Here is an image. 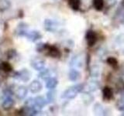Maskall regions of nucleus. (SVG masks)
Returning <instances> with one entry per match:
<instances>
[{
	"mask_svg": "<svg viewBox=\"0 0 124 116\" xmlns=\"http://www.w3.org/2000/svg\"><path fill=\"white\" fill-rule=\"evenodd\" d=\"M83 85L82 84H76L74 86L68 88L61 95L62 98L64 99H73L78 94V93L83 90Z\"/></svg>",
	"mask_w": 124,
	"mask_h": 116,
	"instance_id": "obj_1",
	"label": "nucleus"
},
{
	"mask_svg": "<svg viewBox=\"0 0 124 116\" xmlns=\"http://www.w3.org/2000/svg\"><path fill=\"white\" fill-rule=\"evenodd\" d=\"M15 77L23 81V82H27V81H29L30 80L31 73L30 72L28 69L24 68V69H22L21 71L16 73Z\"/></svg>",
	"mask_w": 124,
	"mask_h": 116,
	"instance_id": "obj_2",
	"label": "nucleus"
},
{
	"mask_svg": "<svg viewBox=\"0 0 124 116\" xmlns=\"http://www.w3.org/2000/svg\"><path fill=\"white\" fill-rule=\"evenodd\" d=\"M99 87V83L96 80H92L86 84L85 87H83V91L85 93H91L97 91Z\"/></svg>",
	"mask_w": 124,
	"mask_h": 116,
	"instance_id": "obj_3",
	"label": "nucleus"
},
{
	"mask_svg": "<svg viewBox=\"0 0 124 116\" xmlns=\"http://www.w3.org/2000/svg\"><path fill=\"white\" fill-rule=\"evenodd\" d=\"M28 29H29L28 25H27L26 22H19L17 25L15 32H16V34L19 36H26L27 33H28L29 32Z\"/></svg>",
	"mask_w": 124,
	"mask_h": 116,
	"instance_id": "obj_4",
	"label": "nucleus"
},
{
	"mask_svg": "<svg viewBox=\"0 0 124 116\" xmlns=\"http://www.w3.org/2000/svg\"><path fill=\"white\" fill-rule=\"evenodd\" d=\"M44 29L46 31L51 32V33L55 32L58 28L57 22L56 21L53 20V19H45L44 22Z\"/></svg>",
	"mask_w": 124,
	"mask_h": 116,
	"instance_id": "obj_5",
	"label": "nucleus"
},
{
	"mask_svg": "<svg viewBox=\"0 0 124 116\" xmlns=\"http://www.w3.org/2000/svg\"><path fill=\"white\" fill-rule=\"evenodd\" d=\"M44 50L46 52V54H47L48 56L51 57L57 58L61 57V52L59 51V50L54 46H49L47 44H46Z\"/></svg>",
	"mask_w": 124,
	"mask_h": 116,
	"instance_id": "obj_6",
	"label": "nucleus"
},
{
	"mask_svg": "<svg viewBox=\"0 0 124 116\" xmlns=\"http://www.w3.org/2000/svg\"><path fill=\"white\" fill-rule=\"evenodd\" d=\"M30 65L34 70L40 71L43 69H44V67H45V61L43 59H41V58L37 57L31 60Z\"/></svg>",
	"mask_w": 124,
	"mask_h": 116,
	"instance_id": "obj_7",
	"label": "nucleus"
},
{
	"mask_svg": "<svg viewBox=\"0 0 124 116\" xmlns=\"http://www.w3.org/2000/svg\"><path fill=\"white\" fill-rule=\"evenodd\" d=\"M16 97L19 99V100H23L24 99L27 93H28V89H27L25 86H19L16 88V90L14 91Z\"/></svg>",
	"mask_w": 124,
	"mask_h": 116,
	"instance_id": "obj_8",
	"label": "nucleus"
},
{
	"mask_svg": "<svg viewBox=\"0 0 124 116\" xmlns=\"http://www.w3.org/2000/svg\"><path fill=\"white\" fill-rule=\"evenodd\" d=\"M42 84L37 80H34L29 85V90L33 94H37L42 90Z\"/></svg>",
	"mask_w": 124,
	"mask_h": 116,
	"instance_id": "obj_9",
	"label": "nucleus"
},
{
	"mask_svg": "<svg viewBox=\"0 0 124 116\" xmlns=\"http://www.w3.org/2000/svg\"><path fill=\"white\" fill-rule=\"evenodd\" d=\"M83 64H84L83 58L80 55L75 56L71 59V62H70V65H71V67H77V68L82 67Z\"/></svg>",
	"mask_w": 124,
	"mask_h": 116,
	"instance_id": "obj_10",
	"label": "nucleus"
},
{
	"mask_svg": "<svg viewBox=\"0 0 124 116\" xmlns=\"http://www.w3.org/2000/svg\"><path fill=\"white\" fill-rule=\"evenodd\" d=\"M14 104H15L14 100L10 96H7L5 98V99L3 100V102L2 103V107L4 110L8 111L13 107Z\"/></svg>",
	"mask_w": 124,
	"mask_h": 116,
	"instance_id": "obj_11",
	"label": "nucleus"
},
{
	"mask_svg": "<svg viewBox=\"0 0 124 116\" xmlns=\"http://www.w3.org/2000/svg\"><path fill=\"white\" fill-rule=\"evenodd\" d=\"M85 38H86L87 44L89 46H92L97 41L96 34L95 33V32H93V31H91V30L87 32Z\"/></svg>",
	"mask_w": 124,
	"mask_h": 116,
	"instance_id": "obj_12",
	"label": "nucleus"
},
{
	"mask_svg": "<svg viewBox=\"0 0 124 116\" xmlns=\"http://www.w3.org/2000/svg\"><path fill=\"white\" fill-rule=\"evenodd\" d=\"M26 36L28 39V40L31 42H35L38 40H40L42 37L40 33L37 30H33V31H30V32H28V33H27Z\"/></svg>",
	"mask_w": 124,
	"mask_h": 116,
	"instance_id": "obj_13",
	"label": "nucleus"
},
{
	"mask_svg": "<svg viewBox=\"0 0 124 116\" xmlns=\"http://www.w3.org/2000/svg\"><path fill=\"white\" fill-rule=\"evenodd\" d=\"M81 73L76 69H71L68 72V78L71 81H77L80 79Z\"/></svg>",
	"mask_w": 124,
	"mask_h": 116,
	"instance_id": "obj_14",
	"label": "nucleus"
},
{
	"mask_svg": "<svg viewBox=\"0 0 124 116\" xmlns=\"http://www.w3.org/2000/svg\"><path fill=\"white\" fill-rule=\"evenodd\" d=\"M57 84H58V81L55 77H50V78H48L47 80H46V88H48L49 90H51V89H54L57 87Z\"/></svg>",
	"mask_w": 124,
	"mask_h": 116,
	"instance_id": "obj_15",
	"label": "nucleus"
},
{
	"mask_svg": "<svg viewBox=\"0 0 124 116\" xmlns=\"http://www.w3.org/2000/svg\"><path fill=\"white\" fill-rule=\"evenodd\" d=\"M34 102H35V104L39 107V108H40L41 109L44 107L46 106V101L45 100V98H44V97H42V96H37L36 97V98H34Z\"/></svg>",
	"mask_w": 124,
	"mask_h": 116,
	"instance_id": "obj_16",
	"label": "nucleus"
},
{
	"mask_svg": "<svg viewBox=\"0 0 124 116\" xmlns=\"http://www.w3.org/2000/svg\"><path fill=\"white\" fill-rule=\"evenodd\" d=\"M102 94H103V98L105 100H110V99H112V96H113L112 90L108 87H104L103 91H102Z\"/></svg>",
	"mask_w": 124,
	"mask_h": 116,
	"instance_id": "obj_17",
	"label": "nucleus"
},
{
	"mask_svg": "<svg viewBox=\"0 0 124 116\" xmlns=\"http://www.w3.org/2000/svg\"><path fill=\"white\" fill-rule=\"evenodd\" d=\"M93 111L95 114L97 115H106V109L104 108V107L99 103H96L93 108Z\"/></svg>",
	"mask_w": 124,
	"mask_h": 116,
	"instance_id": "obj_18",
	"label": "nucleus"
},
{
	"mask_svg": "<svg viewBox=\"0 0 124 116\" xmlns=\"http://www.w3.org/2000/svg\"><path fill=\"white\" fill-rule=\"evenodd\" d=\"M11 6L10 0H0V11L3 12L8 9H9Z\"/></svg>",
	"mask_w": 124,
	"mask_h": 116,
	"instance_id": "obj_19",
	"label": "nucleus"
},
{
	"mask_svg": "<svg viewBox=\"0 0 124 116\" xmlns=\"http://www.w3.org/2000/svg\"><path fill=\"white\" fill-rule=\"evenodd\" d=\"M38 77L43 80H47L50 77V71L48 69H43L42 71H40Z\"/></svg>",
	"mask_w": 124,
	"mask_h": 116,
	"instance_id": "obj_20",
	"label": "nucleus"
},
{
	"mask_svg": "<svg viewBox=\"0 0 124 116\" xmlns=\"http://www.w3.org/2000/svg\"><path fill=\"white\" fill-rule=\"evenodd\" d=\"M68 5L71 6V8L74 10H78L80 7L81 1L80 0H68Z\"/></svg>",
	"mask_w": 124,
	"mask_h": 116,
	"instance_id": "obj_21",
	"label": "nucleus"
},
{
	"mask_svg": "<svg viewBox=\"0 0 124 116\" xmlns=\"http://www.w3.org/2000/svg\"><path fill=\"white\" fill-rule=\"evenodd\" d=\"M93 6L96 10H102L104 6V0H93Z\"/></svg>",
	"mask_w": 124,
	"mask_h": 116,
	"instance_id": "obj_22",
	"label": "nucleus"
},
{
	"mask_svg": "<svg viewBox=\"0 0 124 116\" xmlns=\"http://www.w3.org/2000/svg\"><path fill=\"white\" fill-rule=\"evenodd\" d=\"M0 70H2V71H5L6 73H9L12 71V67L9 63H7V62H2V64H0Z\"/></svg>",
	"mask_w": 124,
	"mask_h": 116,
	"instance_id": "obj_23",
	"label": "nucleus"
},
{
	"mask_svg": "<svg viewBox=\"0 0 124 116\" xmlns=\"http://www.w3.org/2000/svg\"><path fill=\"white\" fill-rule=\"evenodd\" d=\"M55 97H56V92L53 89H51L50 91L46 93V100H47L48 102H53L55 100Z\"/></svg>",
	"mask_w": 124,
	"mask_h": 116,
	"instance_id": "obj_24",
	"label": "nucleus"
},
{
	"mask_svg": "<svg viewBox=\"0 0 124 116\" xmlns=\"http://www.w3.org/2000/svg\"><path fill=\"white\" fill-rule=\"evenodd\" d=\"M100 73V68L98 66H94L91 69V76L93 77H99Z\"/></svg>",
	"mask_w": 124,
	"mask_h": 116,
	"instance_id": "obj_25",
	"label": "nucleus"
},
{
	"mask_svg": "<svg viewBox=\"0 0 124 116\" xmlns=\"http://www.w3.org/2000/svg\"><path fill=\"white\" fill-rule=\"evenodd\" d=\"M107 62L108 64H109L110 66H112V67H117L118 66V61L114 57H108L107 59Z\"/></svg>",
	"mask_w": 124,
	"mask_h": 116,
	"instance_id": "obj_26",
	"label": "nucleus"
},
{
	"mask_svg": "<svg viewBox=\"0 0 124 116\" xmlns=\"http://www.w3.org/2000/svg\"><path fill=\"white\" fill-rule=\"evenodd\" d=\"M83 98H84V102H87V104H90L93 100V98L88 94V93H85L84 97H83Z\"/></svg>",
	"mask_w": 124,
	"mask_h": 116,
	"instance_id": "obj_27",
	"label": "nucleus"
},
{
	"mask_svg": "<svg viewBox=\"0 0 124 116\" xmlns=\"http://www.w3.org/2000/svg\"><path fill=\"white\" fill-rule=\"evenodd\" d=\"M16 55V50H10L7 53V56H8V58H9V59L14 58V57Z\"/></svg>",
	"mask_w": 124,
	"mask_h": 116,
	"instance_id": "obj_28",
	"label": "nucleus"
},
{
	"mask_svg": "<svg viewBox=\"0 0 124 116\" xmlns=\"http://www.w3.org/2000/svg\"><path fill=\"white\" fill-rule=\"evenodd\" d=\"M108 3H110L111 5H115L116 2H117V0H108Z\"/></svg>",
	"mask_w": 124,
	"mask_h": 116,
	"instance_id": "obj_29",
	"label": "nucleus"
},
{
	"mask_svg": "<svg viewBox=\"0 0 124 116\" xmlns=\"http://www.w3.org/2000/svg\"><path fill=\"white\" fill-rule=\"evenodd\" d=\"M123 25H124V19H123Z\"/></svg>",
	"mask_w": 124,
	"mask_h": 116,
	"instance_id": "obj_30",
	"label": "nucleus"
},
{
	"mask_svg": "<svg viewBox=\"0 0 124 116\" xmlns=\"http://www.w3.org/2000/svg\"><path fill=\"white\" fill-rule=\"evenodd\" d=\"M0 57H1V53H0Z\"/></svg>",
	"mask_w": 124,
	"mask_h": 116,
	"instance_id": "obj_31",
	"label": "nucleus"
},
{
	"mask_svg": "<svg viewBox=\"0 0 124 116\" xmlns=\"http://www.w3.org/2000/svg\"><path fill=\"white\" fill-rule=\"evenodd\" d=\"M123 54H124V50H123Z\"/></svg>",
	"mask_w": 124,
	"mask_h": 116,
	"instance_id": "obj_32",
	"label": "nucleus"
}]
</instances>
